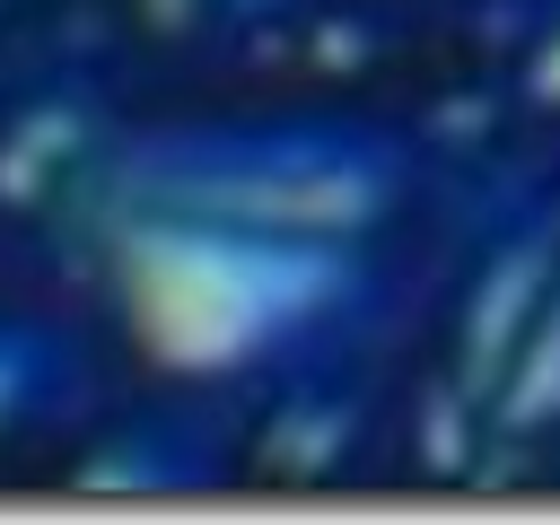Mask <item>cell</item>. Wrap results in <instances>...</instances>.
Wrapping results in <instances>:
<instances>
[{"label":"cell","instance_id":"obj_1","mask_svg":"<svg viewBox=\"0 0 560 525\" xmlns=\"http://www.w3.org/2000/svg\"><path fill=\"white\" fill-rule=\"evenodd\" d=\"M114 262H122V306L140 341L175 368L254 359L262 341L332 306V289L350 280L341 236L201 219V210H131L114 236Z\"/></svg>","mask_w":560,"mask_h":525},{"label":"cell","instance_id":"obj_2","mask_svg":"<svg viewBox=\"0 0 560 525\" xmlns=\"http://www.w3.org/2000/svg\"><path fill=\"white\" fill-rule=\"evenodd\" d=\"M122 184L140 210H201V219L350 236L385 201V158L359 140H219V149H158Z\"/></svg>","mask_w":560,"mask_h":525},{"label":"cell","instance_id":"obj_3","mask_svg":"<svg viewBox=\"0 0 560 525\" xmlns=\"http://www.w3.org/2000/svg\"><path fill=\"white\" fill-rule=\"evenodd\" d=\"M551 411H560V289H551V306L534 315V332L508 368V420H551Z\"/></svg>","mask_w":560,"mask_h":525},{"label":"cell","instance_id":"obj_4","mask_svg":"<svg viewBox=\"0 0 560 525\" xmlns=\"http://www.w3.org/2000/svg\"><path fill=\"white\" fill-rule=\"evenodd\" d=\"M35 376H44V350H35L26 332H0V420L35 394Z\"/></svg>","mask_w":560,"mask_h":525},{"label":"cell","instance_id":"obj_5","mask_svg":"<svg viewBox=\"0 0 560 525\" xmlns=\"http://www.w3.org/2000/svg\"><path fill=\"white\" fill-rule=\"evenodd\" d=\"M551 88H560V52H551Z\"/></svg>","mask_w":560,"mask_h":525}]
</instances>
